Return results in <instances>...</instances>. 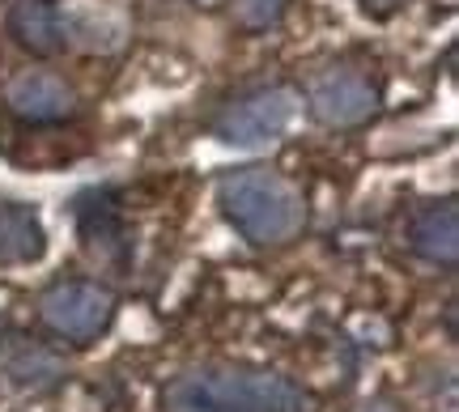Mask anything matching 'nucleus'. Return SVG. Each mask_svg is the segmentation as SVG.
Masks as SVG:
<instances>
[{"instance_id":"5","label":"nucleus","mask_w":459,"mask_h":412,"mask_svg":"<svg viewBox=\"0 0 459 412\" xmlns=\"http://www.w3.org/2000/svg\"><path fill=\"white\" fill-rule=\"evenodd\" d=\"M302 102L324 128H358L378 111V85L353 68H336L328 77H319Z\"/></svg>"},{"instance_id":"4","label":"nucleus","mask_w":459,"mask_h":412,"mask_svg":"<svg viewBox=\"0 0 459 412\" xmlns=\"http://www.w3.org/2000/svg\"><path fill=\"white\" fill-rule=\"evenodd\" d=\"M39 314L56 336L85 345V340L102 336L107 323L115 319V294L99 280H60L43 294Z\"/></svg>"},{"instance_id":"2","label":"nucleus","mask_w":459,"mask_h":412,"mask_svg":"<svg viewBox=\"0 0 459 412\" xmlns=\"http://www.w3.org/2000/svg\"><path fill=\"white\" fill-rule=\"evenodd\" d=\"M217 204H221L230 226L255 247L290 243L302 230V221H307L302 192L281 170H268V166L226 170L221 183H217Z\"/></svg>"},{"instance_id":"8","label":"nucleus","mask_w":459,"mask_h":412,"mask_svg":"<svg viewBox=\"0 0 459 412\" xmlns=\"http://www.w3.org/2000/svg\"><path fill=\"white\" fill-rule=\"evenodd\" d=\"M48 251L39 209L22 200H0V264H34Z\"/></svg>"},{"instance_id":"12","label":"nucleus","mask_w":459,"mask_h":412,"mask_svg":"<svg viewBox=\"0 0 459 412\" xmlns=\"http://www.w3.org/2000/svg\"><path fill=\"white\" fill-rule=\"evenodd\" d=\"M361 412H400L395 404H387V399H375V404H366Z\"/></svg>"},{"instance_id":"7","label":"nucleus","mask_w":459,"mask_h":412,"mask_svg":"<svg viewBox=\"0 0 459 412\" xmlns=\"http://www.w3.org/2000/svg\"><path fill=\"white\" fill-rule=\"evenodd\" d=\"M4 102L26 124H60V119L77 111L73 85L65 77H56V73H22V77H13L9 90H4Z\"/></svg>"},{"instance_id":"10","label":"nucleus","mask_w":459,"mask_h":412,"mask_svg":"<svg viewBox=\"0 0 459 412\" xmlns=\"http://www.w3.org/2000/svg\"><path fill=\"white\" fill-rule=\"evenodd\" d=\"M4 26H9V34H13L26 51H34V56H60V51H65L60 21H56V4H51V0H13Z\"/></svg>"},{"instance_id":"13","label":"nucleus","mask_w":459,"mask_h":412,"mask_svg":"<svg viewBox=\"0 0 459 412\" xmlns=\"http://www.w3.org/2000/svg\"><path fill=\"white\" fill-rule=\"evenodd\" d=\"M366 4H375V9H392L395 0H366Z\"/></svg>"},{"instance_id":"3","label":"nucleus","mask_w":459,"mask_h":412,"mask_svg":"<svg viewBox=\"0 0 459 412\" xmlns=\"http://www.w3.org/2000/svg\"><path fill=\"white\" fill-rule=\"evenodd\" d=\"M298 116H302V94L294 85H268V90L230 102L217 119V136L234 149H264L277 145L294 128Z\"/></svg>"},{"instance_id":"6","label":"nucleus","mask_w":459,"mask_h":412,"mask_svg":"<svg viewBox=\"0 0 459 412\" xmlns=\"http://www.w3.org/2000/svg\"><path fill=\"white\" fill-rule=\"evenodd\" d=\"M56 21H60L65 47H77V51L111 56V51H119L124 39H128L124 13H119L115 4H107V0H60V4H56Z\"/></svg>"},{"instance_id":"11","label":"nucleus","mask_w":459,"mask_h":412,"mask_svg":"<svg viewBox=\"0 0 459 412\" xmlns=\"http://www.w3.org/2000/svg\"><path fill=\"white\" fill-rule=\"evenodd\" d=\"M230 13L243 30H268L285 13V0H230Z\"/></svg>"},{"instance_id":"1","label":"nucleus","mask_w":459,"mask_h":412,"mask_svg":"<svg viewBox=\"0 0 459 412\" xmlns=\"http://www.w3.org/2000/svg\"><path fill=\"white\" fill-rule=\"evenodd\" d=\"M158 412H311V396L273 370L204 365L166 382Z\"/></svg>"},{"instance_id":"9","label":"nucleus","mask_w":459,"mask_h":412,"mask_svg":"<svg viewBox=\"0 0 459 412\" xmlns=\"http://www.w3.org/2000/svg\"><path fill=\"white\" fill-rule=\"evenodd\" d=\"M409 243L429 264H455L459 260V209L455 204H429L412 217Z\"/></svg>"}]
</instances>
